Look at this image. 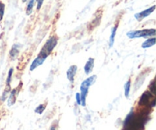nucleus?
Segmentation results:
<instances>
[{"mask_svg": "<svg viewBox=\"0 0 156 130\" xmlns=\"http://www.w3.org/2000/svg\"><path fill=\"white\" fill-rule=\"evenodd\" d=\"M18 53H19V46L17 45V44H15V45L12 47V50H10L9 55H10L11 58H12V59H15V58H17V56H18Z\"/></svg>", "mask_w": 156, "mask_h": 130, "instance_id": "nucleus-12", "label": "nucleus"}, {"mask_svg": "<svg viewBox=\"0 0 156 130\" xmlns=\"http://www.w3.org/2000/svg\"><path fill=\"white\" fill-rule=\"evenodd\" d=\"M155 5H153L152 7L149 8V9L143 11V12L135 14L134 17H135V18L137 20V21H142L143 18H146V17L149 16V15H151V14H152V12L155 11Z\"/></svg>", "mask_w": 156, "mask_h": 130, "instance_id": "nucleus-4", "label": "nucleus"}, {"mask_svg": "<svg viewBox=\"0 0 156 130\" xmlns=\"http://www.w3.org/2000/svg\"><path fill=\"white\" fill-rule=\"evenodd\" d=\"M149 90H150V92L152 93L153 95H155V81L152 80V82H151L150 85H149Z\"/></svg>", "mask_w": 156, "mask_h": 130, "instance_id": "nucleus-19", "label": "nucleus"}, {"mask_svg": "<svg viewBox=\"0 0 156 130\" xmlns=\"http://www.w3.org/2000/svg\"><path fill=\"white\" fill-rule=\"evenodd\" d=\"M13 71L14 69L12 68H11L10 69H9V73H8L7 79H6V86H10L11 80H12V74H13Z\"/></svg>", "mask_w": 156, "mask_h": 130, "instance_id": "nucleus-15", "label": "nucleus"}, {"mask_svg": "<svg viewBox=\"0 0 156 130\" xmlns=\"http://www.w3.org/2000/svg\"><path fill=\"white\" fill-rule=\"evenodd\" d=\"M50 130H57L56 126H55V125H53V126H51V128H50Z\"/></svg>", "mask_w": 156, "mask_h": 130, "instance_id": "nucleus-22", "label": "nucleus"}, {"mask_svg": "<svg viewBox=\"0 0 156 130\" xmlns=\"http://www.w3.org/2000/svg\"><path fill=\"white\" fill-rule=\"evenodd\" d=\"M96 79H97V76L94 75V76H90L89 78L85 79V80L81 84L80 97H81V105H82V106L85 107V105H86V97L87 95H88V88H90L91 85H92L95 82Z\"/></svg>", "mask_w": 156, "mask_h": 130, "instance_id": "nucleus-1", "label": "nucleus"}, {"mask_svg": "<svg viewBox=\"0 0 156 130\" xmlns=\"http://www.w3.org/2000/svg\"><path fill=\"white\" fill-rule=\"evenodd\" d=\"M5 13V4L0 1V21L2 20Z\"/></svg>", "mask_w": 156, "mask_h": 130, "instance_id": "nucleus-17", "label": "nucleus"}, {"mask_svg": "<svg viewBox=\"0 0 156 130\" xmlns=\"http://www.w3.org/2000/svg\"><path fill=\"white\" fill-rule=\"evenodd\" d=\"M26 1H27V0H22V2H25Z\"/></svg>", "mask_w": 156, "mask_h": 130, "instance_id": "nucleus-23", "label": "nucleus"}, {"mask_svg": "<svg viewBox=\"0 0 156 130\" xmlns=\"http://www.w3.org/2000/svg\"><path fill=\"white\" fill-rule=\"evenodd\" d=\"M94 66V59L93 58H89L85 63L84 67V71L86 75H89L92 72Z\"/></svg>", "mask_w": 156, "mask_h": 130, "instance_id": "nucleus-7", "label": "nucleus"}, {"mask_svg": "<svg viewBox=\"0 0 156 130\" xmlns=\"http://www.w3.org/2000/svg\"><path fill=\"white\" fill-rule=\"evenodd\" d=\"M10 89H11L10 86H6L5 90V91H4L2 96V101H4V100L6 99V97H7L8 94H9V92H10Z\"/></svg>", "mask_w": 156, "mask_h": 130, "instance_id": "nucleus-18", "label": "nucleus"}, {"mask_svg": "<svg viewBox=\"0 0 156 130\" xmlns=\"http://www.w3.org/2000/svg\"><path fill=\"white\" fill-rule=\"evenodd\" d=\"M117 26H114V27H112L111 29V36H110V40H109V46L110 47H112L114 44V40H115V36L116 33H117Z\"/></svg>", "mask_w": 156, "mask_h": 130, "instance_id": "nucleus-11", "label": "nucleus"}, {"mask_svg": "<svg viewBox=\"0 0 156 130\" xmlns=\"http://www.w3.org/2000/svg\"><path fill=\"white\" fill-rule=\"evenodd\" d=\"M45 59H46L45 58L42 57V56H38L37 57L36 59H35L32 62L31 65H30V71H34L35 69H37L38 66H40V65H42V64L44 62V61H45Z\"/></svg>", "mask_w": 156, "mask_h": 130, "instance_id": "nucleus-8", "label": "nucleus"}, {"mask_svg": "<svg viewBox=\"0 0 156 130\" xmlns=\"http://www.w3.org/2000/svg\"><path fill=\"white\" fill-rule=\"evenodd\" d=\"M152 94L150 91H145L143 94H142L141 97L139 101V105L140 106H146L150 102V99L152 97Z\"/></svg>", "mask_w": 156, "mask_h": 130, "instance_id": "nucleus-5", "label": "nucleus"}, {"mask_svg": "<svg viewBox=\"0 0 156 130\" xmlns=\"http://www.w3.org/2000/svg\"><path fill=\"white\" fill-rule=\"evenodd\" d=\"M77 70H78V67L77 65H71V66L69 68V69L67 70V72H66L67 79H68L69 81L70 82H72V83L74 82L75 76H76V72H77Z\"/></svg>", "mask_w": 156, "mask_h": 130, "instance_id": "nucleus-6", "label": "nucleus"}, {"mask_svg": "<svg viewBox=\"0 0 156 130\" xmlns=\"http://www.w3.org/2000/svg\"><path fill=\"white\" fill-rule=\"evenodd\" d=\"M17 92H18V89H16V88H15V89H13L11 91L9 100H8V105H9V107L12 106V105L15 103V101H16Z\"/></svg>", "mask_w": 156, "mask_h": 130, "instance_id": "nucleus-9", "label": "nucleus"}, {"mask_svg": "<svg viewBox=\"0 0 156 130\" xmlns=\"http://www.w3.org/2000/svg\"><path fill=\"white\" fill-rule=\"evenodd\" d=\"M35 0H29L27 5V9H26V14L27 15H30L33 12V8L34 5Z\"/></svg>", "mask_w": 156, "mask_h": 130, "instance_id": "nucleus-13", "label": "nucleus"}, {"mask_svg": "<svg viewBox=\"0 0 156 130\" xmlns=\"http://www.w3.org/2000/svg\"><path fill=\"white\" fill-rule=\"evenodd\" d=\"M58 40L56 37L53 36L50 37L48 39V40L45 43L44 46L43 47V48L41 49V52H40L39 55L38 56H41L42 57L47 59L49 55L52 53L53 50H54L55 47L57 45Z\"/></svg>", "mask_w": 156, "mask_h": 130, "instance_id": "nucleus-2", "label": "nucleus"}, {"mask_svg": "<svg viewBox=\"0 0 156 130\" xmlns=\"http://www.w3.org/2000/svg\"><path fill=\"white\" fill-rule=\"evenodd\" d=\"M46 106H47L46 104L39 105V106H38L35 109V113H36V114H42L43 112L44 111V110H45Z\"/></svg>", "mask_w": 156, "mask_h": 130, "instance_id": "nucleus-16", "label": "nucleus"}, {"mask_svg": "<svg viewBox=\"0 0 156 130\" xmlns=\"http://www.w3.org/2000/svg\"><path fill=\"white\" fill-rule=\"evenodd\" d=\"M131 88V81L128 80L124 85V94L126 98L129 97V92H130Z\"/></svg>", "mask_w": 156, "mask_h": 130, "instance_id": "nucleus-14", "label": "nucleus"}, {"mask_svg": "<svg viewBox=\"0 0 156 130\" xmlns=\"http://www.w3.org/2000/svg\"><path fill=\"white\" fill-rule=\"evenodd\" d=\"M76 102H77L78 104L81 105V97H80V94H79V93H76Z\"/></svg>", "mask_w": 156, "mask_h": 130, "instance_id": "nucleus-21", "label": "nucleus"}, {"mask_svg": "<svg viewBox=\"0 0 156 130\" xmlns=\"http://www.w3.org/2000/svg\"><path fill=\"white\" fill-rule=\"evenodd\" d=\"M156 34L155 29H143L140 30H130L127 32L126 36L129 39H135V38H148L150 37H155Z\"/></svg>", "mask_w": 156, "mask_h": 130, "instance_id": "nucleus-3", "label": "nucleus"}, {"mask_svg": "<svg viewBox=\"0 0 156 130\" xmlns=\"http://www.w3.org/2000/svg\"><path fill=\"white\" fill-rule=\"evenodd\" d=\"M35 1L37 2V10H40L44 2V0H35Z\"/></svg>", "mask_w": 156, "mask_h": 130, "instance_id": "nucleus-20", "label": "nucleus"}, {"mask_svg": "<svg viewBox=\"0 0 156 130\" xmlns=\"http://www.w3.org/2000/svg\"><path fill=\"white\" fill-rule=\"evenodd\" d=\"M155 40L156 39L155 37H152V38H149V39L146 40L145 41V42H143V44H142V48L147 49L149 48V47H153L155 44Z\"/></svg>", "mask_w": 156, "mask_h": 130, "instance_id": "nucleus-10", "label": "nucleus"}]
</instances>
